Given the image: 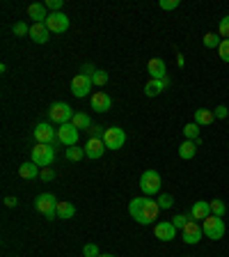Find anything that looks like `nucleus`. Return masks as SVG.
Wrapping results in <instances>:
<instances>
[{
	"label": "nucleus",
	"mask_w": 229,
	"mask_h": 257,
	"mask_svg": "<svg viewBox=\"0 0 229 257\" xmlns=\"http://www.w3.org/2000/svg\"><path fill=\"white\" fill-rule=\"evenodd\" d=\"M218 35H220V39H229V14L220 19V23H218Z\"/></svg>",
	"instance_id": "nucleus-32"
},
{
	"label": "nucleus",
	"mask_w": 229,
	"mask_h": 257,
	"mask_svg": "<svg viewBox=\"0 0 229 257\" xmlns=\"http://www.w3.org/2000/svg\"><path fill=\"white\" fill-rule=\"evenodd\" d=\"M183 136H186V140H195V143L202 145V138H199V124L188 122L186 126H183Z\"/></svg>",
	"instance_id": "nucleus-26"
},
{
	"label": "nucleus",
	"mask_w": 229,
	"mask_h": 257,
	"mask_svg": "<svg viewBox=\"0 0 229 257\" xmlns=\"http://www.w3.org/2000/svg\"><path fill=\"white\" fill-rule=\"evenodd\" d=\"M165 87H170V78H163V80L149 78L147 83H144V94L147 96H158L160 92H165Z\"/></svg>",
	"instance_id": "nucleus-19"
},
{
	"label": "nucleus",
	"mask_w": 229,
	"mask_h": 257,
	"mask_svg": "<svg viewBox=\"0 0 229 257\" xmlns=\"http://www.w3.org/2000/svg\"><path fill=\"white\" fill-rule=\"evenodd\" d=\"M67 159L78 163V161L85 159V147H67Z\"/></svg>",
	"instance_id": "nucleus-28"
},
{
	"label": "nucleus",
	"mask_w": 229,
	"mask_h": 257,
	"mask_svg": "<svg viewBox=\"0 0 229 257\" xmlns=\"http://www.w3.org/2000/svg\"><path fill=\"white\" fill-rule=\"evenodd\" d=\"M92 78L85 74H76L74 78H71V94L78 96V99H83V96H87V92L92 90Z\"/></svg>",
	"instance_id": "nucleus-12"
},
{
	"label": "nucleus",
	"mask_w": 229,
	"mask_h": 257,
	"mask_svg": "<svg viewBox=\"0 0 229 257\" xmlns=\"http://www.w3.org/2000/svg\"><path fill=\"white\" fill-rule=\"evenodd\" d=\"M99 255H101V250H99L96 243H85L83 246V257H99Z\"/></svg>",
	"instance_id": "nucleus-35"
},
{
	"label": "nucleus",
	"mask_w": 229,
	"mask_h": 257,
	"mask_svg": "<svg viewBox=\"0 0 229 257\" xmlns=\"http://www.w3.org/2000/svg\"><path fill=\"white\" fill-rule=\"evenodd\" d=\"M12 32H14V37H26V35H30V26L23 21H16L12 26Z\"/></svg>",
	"instance_id": "nucleus-31"
},
{
	"label": "nucleus",
	"mask_w": 229,
	"mask_h": 257,
	"mask_svg": "<svg viewBox=\"0 0 229 257\" xmlns=\"http://www.w3.org/2000/svg\"><path fill=\"white\" fill-rule=\"evenodd\" d=\"M158 7L160 10H176V7H179V0H158Z\"/></svg>",
	"instance_id": "nucleus-38"
},
{
	"label": "nucleus",
	"mask_w": 229,
	"mask_h": 257,
	"mask_svg": "<svg viewBox=\"0 0 229 257\" xmlns=\"http://www.w3.org/2000/svg\"><path fill=\"white\" fill-rule=\"evenodd\" d=\"M103 136H106V128H103L101 124H92V128H90V138H101V140H103Z\"/></svg>",
	"instance_id": "nucleus-37"
},
{
	"label": "nucleus",
	"mask_w": 229,
	"mask_h": 257,
	"mask_svg": "<svg viewBox=\"0 0 229 257\" xmlns=\"http://www.w3.org/2000/svg\"><path fill=\"white\" fill-rule=\"evenodd\" d=\"M186 257H188V255H186Z\"/></svg>",
	"instance_id": "nucleus-46"
},
{
	"label": "nucleus",
	"mask_w": 229,
	"mask_h": 257,
	"mask_svg": "<svg viewBox=\"0 0 229 257\" xmlns=\"http://www.w3.org/2000/svg\"><path fill=\"white\" fill-rule=\"evenodd\" d=\"M213 115H215V119H224V117L229 115V108H227V106H218V108L213 110Z\"/></svg>",
	"instance_id": "nucleus-42"
},
{
	"label": "nucleus",
	"mask_w": 229,
	"mask_h": 257,
	"mask_svg": "<svg viewBox=\"0 0 229 257\" xmlns=\"http://www.w3.org/2000/svg\"><path fill=\"white\" fill-rule=\"evenodd\" d=\"M204 236V230H202V225L197 223V220H190V223L186 225L181 230V239L183 243H188V246H195V243H199Z\"/></svg>",
	"instance_id": "nucleus-11"
},
{
	"label": "nucleus",
	"mask_w": 229,
	"mask_h": 257,
	"mask_svg": "<svg viewBox=\"0 0 229 257\" xmlns=\"http://www.w3.org/2000/svg\"><path fill=\"white\" fill-rule=\"evenodd\" d=\"M158 202L160 209H172V204H174V198H172L170 193H160V198L156 200Z\"/></svg>",
	"instance_id": "nucleus-34"
},
{
	"label": "nucleus",
	"mask_w": 229,
	"mask_h": 257,
	"mask_svg": "<svg viewBox=\"0 0 229 257\" xmlns=\"http://www.w3.org/2000/svg\"><path fill=\"white\" fill-rule=\"evenodd\" d=\"M218 55L222 62H229V39H222L218 46Z\"/></svg>",
	"instance_id": "nucleus-36"
},
{
	"label": "nucleus",
	"mask_w": 229,
	"mask_h": 257,
	"mask_svg": "<svg viewBox=\"0 0 229 257\" xmlns=\"http://www.w3.org/2000/svg\"><path fill=\"white\" fill-rule=\"evenodd\" d=\"M128 214L133 216V220L135 223H140V225H151L156 218H158V214H160V207H158V202L156 200H151V198H133L131 202H128Z\"/></svg>",
	"instance_id": "nucleus-1"
},
{
	"label": "nucleus",
	"mask_w": 229,
	"mask_h": 257,
	"mask_svg": "<svg viewBox=\"0 0 229 257\" xmlns=\"http://www.w3.org/2000/svg\"><path fill=\"white\" fill-rule=\"evenodd\" d=\"M103 143H106L108 150H122L124 143H126V131L122 126H108L106 136H103Z\"/></svg>",
	"instance_id": "nucleus-7"
},
{
	"label": "nucleus",
	"mask_w": 229,
	"mask_h": 257,
	"mask_svg": "<svg viewBox=\"0 0 229 257\" xmlns=\"http://www.w3.org/2000/svg\"><path fill=\"white\" fill-rule=\"evenodd\" d=\"M90 106L94 112H108L112 106V99H110V94H106V92H94L90 99Z\"/></svg>",
	"instance_id": "nucleus-14"
},
{
	"label": "nucleus",
	"mask_w": 229,
	"mask_h": 257,
	"mask_svg": "<svg viewBox=\"0 0 229 257\" xmlns=\"http://www.w3.org/2000/svg\"><path fill=\"white\" fill-rule=\"evenodd\" d=\"M188 214H190L192 220H204V218L211 216V204H208L206 200H197V202H192V207H190Z\"/></svg>",
	"instance_id": "nucleus-18"
},
{
	"label": "nucleus",
	"mask_w": 229,
	"mask_h": 257,
	"mask_svg": "<svg viewBox=\"0 0 229 257\" xmlns=\"http://www.w3.org/2000/svg\"><path fill=\"white\" fill-rule=\"evenodd\" d=\"M176 227L172 225V220H160V223H156L154 225V234H156V239H160V241H172L176 236Z\"/></svg>",
	"instance_id": "nucleus-13"
},
{
	"label": "nucleus",
	"mask_w": 229,
	"mask_h": 257,
	"mask_svg": "<svg viewBox=\"0 0 229 257\" xmlns=\"http://www.w3.org/2000/svg\"><path fill=\"white\" fill-rule=\"evenodd\" d=\"M71 124H74L76 128H87V131H90L92 128V119H90V115H87V112H76L74 117H71Z\"/></svg>",
	"instance_id": "nucleus-25"
},
{
	"label": "nucleus",
	"mask_w": 229,
	"mask_h": 257,
	"mask_svg": "<svg viewBox=\"0 0 229 257\" xmlns=\"http://www.w3.org/2000/svg\"><path fill=\"white\" fill-rule=\"evenodd\" d=\"M3 202H5V207H10V209H12V207H16V204H19V200H16L14 195H7V198L3 200Z\"/></svg>",
	"instance_id": "nucleus-43"
},
{
	"label": "nucleus",
	"mask_w": 229,
	"mask_h": 257,
	"mask_svg": "<svg viewBox=\"0 0 229 257\" xmlns=\"http://www.w3.org/2000/svg\"><path fill=\"white\" fill-rule=\"evenodd\" d=\"M76 216V207L74 202H58V218L62 220H69Z\"/></svg>",
	"instance_id": "nucleus-24"
},
{
	"label": "nucleus",
	"mask_w": 229,
	"mask_h": 257,
	"mask_svg": "<svg viewBox=\"0 0 229 257\" xmlns=\"http://www.w3.org/2000/svg\"><path fill=\"white\" fill-rule=\"evenodd\" d=\"M147 74H149L151 78H156V80L167 78V67H165V62H163L160 58H151L149 62H147Z\"/></svg>",
	"instance_id": "nucleus-16"
},
{
	"label": "nucleus",
	"mask_w": 229,
	"mask_h": 257,
	"mask_svg": "<svg viewBox=\"0 0 229 257\" xmlns=\"http://www.w3.org/2000/svg\"><path fill=\"white\" fill-rule=\"evenodd\" d=\"M190 214H176V216H172V225H174V227H176V230H179V232H181L183 230V227H186V225L188 223H190Z\"/></svg>",
	"instance_id": "nucleus-30"
},
{
	"label": "nucleus",
	"mask_w": 229,
	"mask_h": 257,
	"mask_svg": "<svg viewBox=\"0 0 229 257\" xmlns=\"http://www.w3.org/2000/svg\"><path fill=\"white\" fill-rule=\"evenodd\" d=\"M44 5H46V10H51V12H60L64 3H62V0H46Z\"/></svg>",
	"instance_id": "nucleus-39"
},
{
	"label": "nucleus",
	"mask_w": 229,
	"mask_h": 257,
	"mask_svg": "<svg viewBox=\"0 0 229 257\" xmlns=\"http://www.w3.org/2000/svg\"><path fill=\"white\" fill-rule=\"evenodd\" d=\"M211 216H218V218H222L224 214H227V204L222 202L220 198H215V200H211Z\"/></svg>",
	"instance_id": "nucleus-27"
},
{
	"label": "nucleus",
	"mask_w": 229,
	"mask_h": 257,
	"mask_svg": "<svg viewBox=\"0 0 229 257\" xmlns=\"http://www.w3.org/2000/svg\"><path fill=\"white\" fill-rule=\"evenodd\" d=\"M32 136H35V140H37L39 145H53L55 140H58V131L48 122H39L37 126L32 128Z\"/></svg>",
	"instance_id": "nucleus-8"
},
{
	"label": "nucleus",
	"mask_w": 229,
	"mask_h": 257,
	"mask_svg": "<svg viewBox=\"0 0 229 257\" xmlns=\"http://www.w3.org/2000/svg\"><path fill=\"white\" fill-rule=\"evenodd\" d=\"M99 257H115V255H110V252H106V255H99Z\"/></svg>",
	"instance_id": "nucleus-45"
},
{
	"label": "nucleus",
	"mask_w": 229,
	"mask_h": 257,
	"mask_svg": "<svg viewBox=\"0 0 229 257\" xmlns=\"http://www.w3.org/2000/svg\"><path fill=\"white\" fill-rule=\"evenodd\" d=\"M80 74H85V76H90V78H92V76L96 74L94 64H92V62H85V64H83V67H80Z\"/></svg>",
	"instance_id": "nucleus-41"
},
{
	"label": "nucleus",
	"mask_w": 229,
	"mask_h": 257,
	"mask_svg": "<svg viewBox=\"0 0 229 257\" xmlns=\"http://www.w3.org/2000/svg\"><path fill=\"white\" fill-rule=\"evenodd\" d=\"M160 172L158 170H144L142 177H140V188H142V193L147 195V198H151V195H158L160 193Z\"/></svg>",
	"instance_id": "nucleus-3"
},
{
	"label": "nucleus",
	"mask_w": 229,
	"mask_h": 257,
	"mask_svg": "<svg viewBox=\"0 0 229 257\" xmlns=\"http://www.w3.org/2000/svg\"><path fill=\"white\" fill-rule=\"evenodd\" d=\"M32 161L39 168H51V163L55 161V147L53 145H35L32 147Z\"/></svg>",
	"instance_id": "nucleus-6"
},
{
	"label": "nucleus",
	"mask_w": 229,
	"mask_h": 257,
	"mask_svg": "<svg viewBox=\"0 0 229 257\" xmlns=\"http://www.w3.org/2000/svg\"><path fill=\"white\" fill-rule=\"evenodd\" d=\"M213 119H215L213 110H208V108H197V110H195V119H192V122L199 124V126H208V124H213Z\"/></svg>",
	"instance_id": "nucleus-23"
},
{
	"label": "nucleus",
	"mask_w": 229,
	"mask_h": 257,
	"mask_svg": "<svg viewBox=\"0 0 229 257\" xmlns=\"http://www.w3.org/2000/svg\"><path fill=\"white\" fill-rule=\"evenodd\" d=\"M76 112H74V108L69 106V103H64V101H55V103H51V108H48V119L51 122H55V124H67V122H71V117H74Z\"/></svg>",
	"instance_id": "nucleus-4"
},
{
	"label": "nucleus",
	"mask_w": 229,
	"mask_h": 257,
	"mask_svg": "<svg viewBox=\"0 0 229 257\" xmlns=\"http://www.w3.org/2000/svg\"><path fill=\"white\" fill-rule=\"evenodd\" d=\"M46 28L53 35H64V32L69 30V16L62 14V12H51L46 19Z\"/></svg>",
	"instance_id": "nucleus-9"
},
{
	"label": "nucleus",
	"mask_w": 229,
	"mask_h": 257,
	"mask_svg": "<svg viewBox=\"0 0 229 257\" xmlns=\"http://www.w3.org/2000/svg\"><path fill=\"white\" fill-rule=\"evenodd\" d=\"M78 134H80L78 128H76L71 122H67L58 128V143L64 145V147H76V143H78Z\"/></svg>",
	"instance_id": "nucleus-10"
},
{
	"label": "nucleus",
	"mask_w": 229,
	"mask_h": 257,
	"mask_svg": "<svg viewBox=\"0 0 229 257\" xmlns=\"http://www.w3.org/2000/svg\"><path fill=\"white\" fill-rule=\"evenodd\" d=\"M106 143L101 138H87V145H85V156L87 159H101L106 154Z\"/></svg>",
	"instance_id": "nucleus-15"
},
{
	"label": "nucleus",
	"mask_w": 229,
	"mask_h": 257,
	"mask_svg": "<svg viewBox=\"0 0 229 257\" xmlns=\"http://www.w3.org/2000/svg\"><path fill=\"white\" fill-rule=\"evenodd\" d=\"M202 230H204V236L211 241H220L224 236V220L218 218V216H208V218L202 220Z\"/></svg>",
	"instance_id": "nucleus-5"
},
{
	"label": "nucleus",
	"mask_w": 229,
	"mask_h": 257,
	"mask_svg": "<svg viewBox=\"0 0 229 257\" xmlns=\"http://www.w3.org/2000/svg\"><path fill=\"white\" fill-rule=\"evenodd\" d=\"M108 78H110V76L106 74V69H96V74L92 76V83H94V85H99V87H103L108 83Z\"/></svg>",
	"instance_id": "nucleus-33"
},
{
	"label": "nucleus",
	"mask_w": 229,
	"mask_h": 257,
	"mask_svg": "<svg viewBox=\"0 0 229 257\" xmlns=\"http://www.w3.org/2000/svg\"><path fill=\"white\" fill-rule=\"evenodd\" d=\"M28 16L32 19V23H46L48 19V10L44 3H32L30 7H28Z\"/></svg>",
	"instance_id": "nucleus-20"
},
{
	"label": "nucleus",
	"mask_w": 229,
	"mask_h": 257,
	"mask_svg": "<svg viewBox=\"0 0 229 257\" xmlns=\"http://www.w3.org/2000/svg\"><path fill=\"white\" fill-rule=\"evenodd\" d=\"M39 175H42V170H39V166L35 161H28V163L19 166V177H21V179H35V177H39Z\"/></svg>",
	"instance_id": "nucleus-21"
},
{
	"label": "nucleus",
	"mask_w": 229,
	"mask_h": 257,
	"mask_svg": "<svg viewBox=\"0 0 229 257\" xmlns=\"http://www.w3.org/2000/svg\"><path fill=\"white\" fill-rule=\"evenodd\" d=\"M176 64H179V67H183V64H186V60H183L181 53H176Z\"/></svg>",
	"instance_id": "nucleus-44"
},
{
	"label": "nucleus",
	"mask_w": 229,
	"mask_h": 257,
	"mask_svg": "<svg viewBox=\"0 0 229 257\" xmlns=\"http://www.w3.org/2000/svg\"><path fill=\"white\" fill-rule=\"evenodd\" d=\"M197 147H199V143H195V140H183V143L179 145V156H181L183 161H190L192 156L197 154Z\"/></svg>",
	"instance_id": "nucleus-22"
},
{
	"label": "nucleus",
	"mask_w": 229,
	"mask_h": 257,
	"mask_svg": "<svg viewBox=\"0 0 229 257\" xmlns=\"http://www.w3.org/2000/svg\"><path fill=\"white\" fill-rule=\"evenodd\" d=\"M220 42H222V39H220V35H215V32H206V35L202 37V44L206 48H218Z\"/></svg>",
	"instance_id": "nucleus-29"
},
{
	"label": "nucleus",
	"mask_w": 229,
	"mask_h": 257,
	"mask_svg": "<svg viewBox=\"0 0 229 257\" xmlns=\"http://www.w3.org/2000/svg\"><path fill=\"white\" fill-rule=\"evenodd\" d=\"M28 37H30L35 44H46L48 39H51V30L46 28V23H32Z\"/></svg>",
	"instance_id": "nucleus-17"
},
{
	"label": "nucleus",
	"mask_w": 229,
	"mask_h": 257,
	"mask_svg": "<svg viewBox=\"0 0 229 257\" xmlns=\"http://www.w3.org/2000/svg\"><path fill=\"white\" fill-rule=\"evenodd\" d=\"M44 182H53L55 179V170L53 168H42V175H39Z\"/></svg>",
	"instance_id": "nucleus-40"
},
{
	"label": "nucleus",
	"mask_w": 229,
	"mask_h": 257,
	"mask_svg": "<svg viewBox=\"0 0 229 257\" xmlns=\"http://www.w3.org/2000/svg\"><path fill=\"white\" fill-rule=\"evenodd\" d=\"M35 209L46 220H53L58 216V198H55L53 193H39L37 198H35Z\"/></svg>",
	"instance_id": "nucleus-2"
}]
</instances>
